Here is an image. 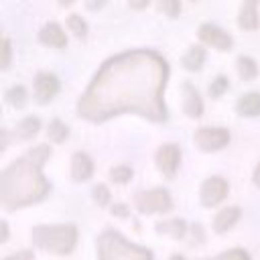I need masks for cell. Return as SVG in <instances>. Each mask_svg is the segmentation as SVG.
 Segmentation results:
<instances>
[{"instance_id": "cell-22", "label": "cell", "mask_w": 260, "mask_h": 260, "mask_svg": "<svg viewBox=\"0 0 260 260\" xmlns=\"http://www.w3.org/2000/svg\"><path fill=\"white\" fill-rule=\"evenodd\" d=\"M6 102L14 108H22L26 104V89L22 85H12L8 91H6Z\"/></svg>"}, {"instance_id": "cell-6", "label": "cell", "mask_w": 260, "mask_h": 260, "mask_svg": "<svg viewBox=\"0 0 260 260\" xmlns=\"http://www.w3.org/2000/svg\"><path fill=\"white\" fill-rule=\"evenodd\" d=\"M195 142L205 152L219 150V148H223L230 142V132L225 128H207V126H201L195 132Z\"/></svg>"}, {"instance_id": "cell-10", "label": "cell", "mask_w": 260, "mask_h": 260, "mask_svg": "<svg viewBox=\"0 0 260 260\" xmlns=\"http://www.w3.org/2000/svg\"><path fill=\"white\" fill-rule=\"evenodd\" d=\"M59 91V79L53 73H39L35 79V93L39 104H47Z\"/></svg>"}, {"instance_id": "cell-35", "label": "cell", "mask_w": 260, "mask_h": 260, "mask_svg": "<svg viewBox=\"0 0 260 260\" xmlns=\"http://www.w3.org/2000/svg\"><path fill=\"white\" fill-rule=\"evenodd\" d=\"M254 183L260 187V162L256 165V171H254Z\"/></svg>"}, {"instance_id": "cell-34", "label": "cell", "mask_w": 260, "mask_h": 260, "mask_svg": "<svg viewBox=\"0 0 260 260\" xmlns=\"http://www.w3.org/2000/svg\"><path fill=\"white\" fill-rule=\"evenodd\" d=\"M0 228H2V236H0V242H6V240H8V225H6V221H2V223H0Z\"/></svg>"}, {"instance_id": "cell-27", "label": "cell", "mask_w": 260, "mask_h": 260, "mask_svg": "<svg viewBox=\"0 0 260 260\" xmlns=\"http://www.w3.org/2000/svg\"><path fill=\"white\" fill-rule=\"evenodd\" d=\"M158 8H160L167 16L175 18V16L181 12V2H179V0H160V2H158Z\"/></svg>"}, {"instance_id": "cell-15", "label": "cell", "mask_w": 260, "mask_h": 260, "mask_svg": "<svg viewBox=\"0 0 260 260\" xmlns=\"http://www.w3.org/2000/svg\"><path fill=\"white\" fill-rule=\"evenodd\" d=\"M238 219H240V207H225V209H221V211L215 215V219H213V230H215L217 234H223V232H228L230 228H234Z\"/></svg>"}, {"instance_id": "cell-25", "label": "cell", "mask_w": 260, "mask_h": 260, "mask_svg": "<svg viewBox=\"0 0 260 260\" xmlns=\"http://www.w3.org/2000/svg\"><path fill=\"white\" fill-rule=\"evenodd\" d=\"M130 177H132V169L126 167V165L114 167V169L110 171V179H112L114 183H126V181H130Z\"/></svg>"}, {"instance_id": "cell-12", "label": "cell", "mask_w": 260, "mask_h": 260, "mask_svg": "<svg viewBox=\"0 0 260 260\" xmlns=\"http://www.w3.org/2000/svg\"><path fill=\"white\" fill-rule=\"evenodd\" d=\"M39 39L43 45H49V47H65L67 45V37L63 32V28L57 24V22H49L47 26H43V30L39 32Z\"/></svg>"}, {"instance_id": "cell-26", "label": "cell", "mask_w": 260, "mask_h": 260, "mask_svg": "<svg viewBox=\"0 0 260 260\" xmlns=\"http://www.w3.org/2000/svg\"><path fill=\"white\" fill-rule=\"evenodd\" d=\"M230 87V81H228V77H223V75H217L213 81H211V85H209V95L211 98H219L225 89Z\"/></svg>"}, {"instance_id": "cell-29", "label": "cell", "mask_w": 260, "mask_h": 260, "mask_svg": "<svg viewBox=\"0 0 260 260\" xmlns=\"http://www.w3.org/2000/svg\"><path fill=\"white\" fill-rule=\"evenodd\" d=\"M10 41H8V37H4L2 39V61H0V67L2 69H8V65H10Z\"/></svg>"}, {"instance_id": "cell-32", "label": "cell", "mask_w": 260, "mask_h": 260, "mask_svg": "<svg viewBox=\"0 0 260 260\" xmlns=\"http://www.w3.org/2000/svg\"><path fill=\"white\" fill-rule=\"evenodd\" d=\"M148 2H150V0H128V4H130L134 10H142V8H146Z\"/></svg>"}, {"instance_id": "cell-36", "label": "cell", "mask_w": 260, "mask_h": 260, "mask_svg": "<svg viewBox=\"0 0 260 260\" xmlns=\"http://www.w3.org/2000/svg\"><path fill=\"white\" fill-rule=\"evenodd\" d=\"M169 260H185V258H183V256H181V254H173V256H171V258H169Z\"/></svg>"}, {"instance_id": "cell-4", "label": "cell", "mask_w": 260, "mask_h": 260, "mask_svg": "<svg viewBox=\"0 0 260 260\" xmlns=\"http://www.w3.org/2000/svg\"><path fill=\"white\" fill-rule=\"evenodd\" d=\"M98 258L100 260H152L148 248L128 242L120 232L106 230L98 238Z\"/></svg>"}, {"instance_id": "cell-5", "label": "cell", "mask_w": 260, "mask_h": 260, "mask_svg": "<svg viewBox=\"0 0 260 260\" xmlns=\"http://www.w3.org/2000/svg\"><path fill=\"white\" fill-rule=\"evenodd\" d=\"M134 205L140 213H165L173 207L171 195L167 189H150V191H140L134 197Z\"/></svg>"}, {"instance_id": "cell-18", "label": "cell", "mask_w": 260, "mask_h": 260, "mask_svg": "<svg viewBox=\"0 0 260 260\" xmlns=\"http://www.w3.org/2000/svg\"><path fill=\"white\" fill-rule=\"evenodd\" d=\"M39 128H41L39 118H35V116H26L24 120H20V122L16 124L14 136L20 138V140H28V138H32V136L39 132Z\"/></svg>"}, {"instance_id": "cell-2", "label": "cell", "mask_w": 260, "mask_h": 260, "mask_svg": "<svg viewBox=\"0 0 260 260\" xmlns=\"http://www.w3.org/2000/svg\"><path fill=\"white\" fill-rule=\"evenodd\" d=\"M49 156H51V146L39 144L2 171L0 203L4 209L12 211L18 207L37 203L49 193L51 185L41 171Z\"/></svg>"}, {"instance_id": "cell-1", "label": "cell", "mask_w": 260, "mask_h": 260, "mask_svg": "<svg viewBox=\"0 0 260 260\" xmlns=\"http://www.w3.org/2000/svg\"><path fill=\"white\" fill-rule=\"evenodd\" d=\"M167 75L169 65L154 51L120 53L100 67L77 102V114L89 122H104L116 114L134 112L152 122H165Z\"/></svg>"}, {"instance_id": "cell-21", "label": "cell", "mask_w": 260, "mask_h": 260, "mask_svg": "<svg viewBox=\"0 0 260 260\" xmlns=\"http://www.w3.org/2000/svg\"><path fill=\"white\" fill-rule=\"evenodd\" d=\"M47 136H49L53 142H63V140L69 136V128H67L61 120H51V122H49V128H47Z\"/></svg>"}, {"instance_id": "cell-20", "label": "cell", "mask_w": 260, "mask_h": 260, "mask_svg": "<svg viewBox=\"0 0 260 260\" xmlns=\"http://www.w3.org/2000/svg\"><path fill=\"white\" fill-rule=\"evenodd\" d=\"M238 73L242 79H254L258 75V65L252 57H238Z\"/></svg>"}, {"instance_id": "cell-8", "label": "cell", "mask_w": 260, "mask_h": 260, "mask_svg": "<svg viewBox=\"0 0 260 260\" xmlns=\"http://www.w3.org/2000/svg\"><path fill=\"white\" fill-rule=\"evenodd\" d=\"M181 160V150L177 144H162L156 150V167L165 177H173Z\"/></svg>"}, {"instance_id": "cell-24", "label": "cell", "mask_w": 260, "mask_h": 260, "mask_svg": "<svg viewBox=\"0 0 260 260\" xmlns=\"http://www.w3.org/2000/svg\"><path fill=\"white\" fill-rule=\"evenodd\" d=\"M201 260H250V256H248L246 250H242V248H234V250L221 252L219 256H213V258H201Z\"/></svg>"}, {"instance_id": "cell-23", "label": "cell", "mask_w": 260, "mask_h": 260, "mask_svg": "<svg viewBox=\"0 0 260 260\" xmlns=\"http://www.w3.org/2000/svg\"><path fill=\"white\" fill-rule=\"evenodd\" d=\"M67 26H69L71 32H75V37H79V39H83V37L87 35V24H85V20H83L79 14H69V16H67Z\"/></svg>"}, {"instance_id": "cell-31", "label": "cell", "mask_w": 260, "mask_h": 260, "mask_svg": "<svg viewBox=\"0 0 260 260\" xmlns=\"http://www.w3.org/2000/svg\"><path fill=\"white\" fill-rule=\"evenodd\" d=\"M112 213H114V215H120V217H126V215H128V209H126L124 203H116V205L112 207Z\"/></svg>"}, {"instance_id": "cell-13", "label": "cell", "mask_w": 260, "mask_h": 260, "mask_svg": "<svg viewBox=\"0 0 260 260\" xmlns=\"http://www.w3.org/2000/svg\"><path fill=\"white\" fill-rule=\"evenodd\" d=\"M183 91H185V102H183V110L189 118H199L201 112H203V102L197 93V89L191 85V83H185L183 85Z\"/></svg>"}, {"instance_id": "cell-17", "label": "cell", "mask_w": 260, "mask_h": 260, "mask_svg": "<svg viewBox=\"0 0 260 260\" xmlns=\"http://www.w3.org/2000/svg\"><path fill=\"white\" fill-rule=\"evenodd\" d=\"M156 232H158V234H169L171 238L179 240V238L185 236L187 223H185V219H181V217L167 219V221H158V223H156Z\"/></svg>"}, {"instance_id": "cell-3", "label": "cell", "mask_w": 260, "mask_h": 260, "mask_svg": "<svg viewBox=\"0 0 260 260\" xmlns=\"http://www.w3.org/2000/svg\"><path fill=\"white\" fill-rule=\"evenodd\" d=\"M30 240L37 248L53 254H69L77 242V230L71 223L61 225H37L30 232Z\"/></svg>"}, {"instance_id": "cell-16", "label": "cell", "mask_w": 260, "mask_h": 260, "mask_svg": "<svg viewBox=\"0 0 260 260\" xmlns=\"http://www.w3.org/2000/svg\"><path fill=\"white\" fill-rule=\"evenodd\" d=\"M236 110L242 116H258L260 114V93L250 91V93L242 95L236 104Z\"/></svg>"}, {"instance_id": "cell-28", "label": "cell", "mask_w": 260, "mask_h": 260, "mask_svg": "<svg viewBox=\"0 0 260 260\" xmlns=\"http://www.w3.org/2000/svg\"><path fill=\"white\" fill-rule=\"evenodd\" d=\"M91 195H93V199H95V203H98V205H102V207L110 203V191H108V187H106V185H102V183L93 187V191H91Z\"/></svg>"}, {"instance_id": "cell-7", "label": "cell", "mask_w": 260, "mask_h": 260, "mask_svg": "<svg viewBox=\"0 0 260 260\" xmlns=\"http://www.w3.org/2000/svg\"><path fill=\"white\" fill-rule=\"evenodd\" d=\"M228 195V183L221 177H209L201 185V203L205 207H213Z\"/></svg>"}, {"instance_id": "cell-37", "label": "cell", "mask_w": 260, "mask_h": 260, "mask_svg": "<svg viewBox=\"0 0 260 260\" xmlns=\"http://www.w3.org/2000/svg\"><path fill=\"white\" fill-rule=\"evenodd\" d=\"M63 6H69V4H73V0H59Z\"/></svg>"}, {"instance_id": "cell-30", "label": "cell", "mask_w": 260, "mask_h": 260, "mask_svg": "<svg viewBox=\"0 0 260 260\" xmlns=\"http://www.w3.org/2000/svg\"><path fill=\"white\" fill-rule=\"evenodd\" d=\"M2 260H32V252L30 250H20V252L10 254V256H6Z\"/></svg>"}, {"instance_id": "cell-9", "label": "cell", "mask_w": 260, "mask_h": 260, "mask_svg": "<svg viewBox=\"0 0 260 260\" xmlns=\"http://www.w3.org/2000/svg\"><path fill=\"white\" fill-rule=\"evenodd\" d=\"M199 39L205 45H211L219 51H228L232 47V37L215 24H201L199 26Z\"/></svg>"}, {"instance_id": "cell-19", "label": "cell", "mask_w": 260, "mask_h": 260, "mask_svg": "<svg viewBox=\"0 0 260 260\" xmlns=\"http://www.w3.org/2000/svg\"><path fill=\"white\" fill-rule=\"evenodd\" d=\"M203 61H205V51H203L201 47H191V49L183 55V59H181L183 67L189 69V71H199L201 65H203Z\"/></svg>"}, {"instance_id": "cell-11", "label": "cell", "mask_w": 260, "mask_h": 260, "mask_svg": "<svg viewBox=\"0 0 260 260\" xmlns=\"http://www.w3.org/2000/svg\"><path fill=\"white\" fill-rule=\"evenodd\" d=\"M93 173V162L85 152H75L71 160V177L73 181H87Z\"/></svg>"}, {"instance_id": "cell-33", "label": "cell", "mask_w": 260, "mask_h": 260, "mask_svg": "<svg viewBox=\"0 0 260 260\" xmlns=\"http://www.w3.org/2000/svg\"><path fill=\"white\" fill-rule=\"evenodd\" d=\"M106 4V0H85V6L89 8V10H98V8H102Z\"/></svg>"}, {"instance_id": "cell-14", "label": "cell", "mask_w": 260, "mask_h": 260, "mask_svg": "<svg viewBox=\"0 0 260 260\" xmlns=\"http://www.w3.org/2000/svg\"><path fill=\"white\" fill-rule=\"evenodd\" d=\"M256 4H258V0H244V4H242L238 24H240L242 28H246V30H254V28H258V24H260L258 12H256Z\"/></svg>"}]
</instances>
